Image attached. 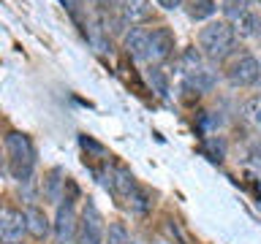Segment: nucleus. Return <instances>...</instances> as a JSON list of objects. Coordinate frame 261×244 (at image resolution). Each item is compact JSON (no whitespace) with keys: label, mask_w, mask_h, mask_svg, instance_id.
I'll use <instances>...</instances> for the list:
<instances>
[{"label":"nucleus","mask_w":261,"mask_h":244,"mask_svg":"<svg viewBox=\"0 0 261 244\" xmlns=\"http://www.w3.org/2000/svg\"><path fill=\"white\" fill-rule=\"evenodd\" d=\"M6 152H8V168H11L14 179L19 182H28L33 174V166H36V149H33V141L19 130H11L6 136Z\"/></svg>","instance_id":"f257e3e1"},{"label":"nucleus","mask_w":261,"mask_h":244,"mask_svg":"<svg viewBox=\"0 0 261 244\" xmlns=\"http://www.w3.org/2000/svg\"><path fill=\"white\" fill-rule=\"evenodd\" d=\"M234 38H237L234 24L226 22V19H218V22H210L207 27H201V33H199V49H201L204 57H210V60H220V57L228 54Z\"/></svg>","instance_id":"f03ea898"},{"label":"nucleus","mask_w":261,"mask_h":244,"mask_svg":"<svg viewBox=\"0 0 261 244\" xmlns=\"http://www.w3.org/2000/svg\"><path fill=\"white\" fill-rule=\"evenodd\" d=\"M103 236H106V225H103L101 211H98L93 201H87L85 209H82L76 239H79V244H103Z\"/></svg>","instance_id":"7ed1b4c3"},{"label":"nucleus","mask_w":261,"mask_h":244,"mask_svg":"<svg viewBox=\"0 0 261 244\" xmlns=\"http://www.w3.org/2000/svg\"><path fill=\"white\" fill-rule=\"evenodd\" d=\"M226 79H228V84H234V87L256 84V81L261 79V63L253 54L234 57V60L228 63V68H226Z\"/></svg>","instance_id":"20e7f679"},{"label":"nucleus","mask_w":261,"mask_h":244,"mask_svg":"<svg viewBox=\"0 0 261 244\" xmlns=\"http://www.w3.org/2000/svg\"><path fill=\"white\" fill-rule=\"evenodd\" d=\"M28 225H24V215L16 209L0 211V244H22Z\"/></svg>","instance_id":"39448f33"},{"label":"nucleus","mask_w":261,"mask_h":244,"mask_svg":"<svg viewBox=\"0 0 261 244\" xmlns=\"http://www.w3.org/2000/svg\"><path fill=\"white\" fill-rule=\"evenodd\" d=\"M174 52V33L169 27H155L150 30V44H147V57L150 63H163Z\"/></svg>","instance_id":"423d86ee"},{"label":"nucleus","mask_w":261,"mask_h":244,"mask_svg":"<svg viewBox=\"0 0 261 244\" xmlns=\"http://www.w3.org/2000/svg\"><path fill=\"white\" fill-rule=\"evenodd\" d=\"M55 239L60 244H71L73 236H76V228H79V220H76V211H73L71 201H65L57 206V215H55Z\"/></svg>","instance_id":"0eeeda50"},{"label":"nucleus","mask_w":261,"mask_h":244,"mask_svg":"<svg viewBox=\"0 0 261 244\" xmlns=\"http://www.w3.org/2000/svg\"><path fill=\"white\" fill-rule=\"evenodd\" d=\"M120 16L128 24H142L152 16L150 0H120Z\"/></svg>","instance_id":"6e6552de"},{"label":"nucleus","mask_w":261,"mask_h":244,"mask_svg":"<svg viewBox=\"0 0 261 244\" xmlns=\"http://www.w3.org/2000/svg\"><path fill=\"white\" fill-rule=\"evenodd\" d=\"M147 44H150V30L134 24V27L128 30V36H125V52L134 57V60H144L147 57Z\"/></svg>","instance_id":"1a4fd4ad"},{"label":"nucleus","mask_w":261,"mask_h":244,"mask_svg":"<svg viewBox=\"0 0 261 244\" xmlns=\"http://www.w3.org/2000/svg\"><path fill=\"white\" fill-rule=\"evenodd\" d=\"M24 225H28V233L36 236V239H46L49 228H52V225H49V220H46V215L38 206H28V209H24Z\"/></svg>","instance_id":"9d476101"},{"label":"nucleus","mask_w":261,"mask_h":244,"mask_svg":"<svg viewBox=\"0 0 261 244\" xmlns=\"http://www.w3.org/2000/svg\"><path fill=\"white\" fill-rule=\"evenodd\" d=\"M109 187L114 193H120V195H130V193H134V187H136V182H134V176H130L128 168L117 166V168H114V174L109 176Z\"/></svg>","instance_id":"9b49d317"},{"label":"nucleus","mask_w":261,"mask_h":244,"mask_svg":"<svg viewBox=\"0 0 261 244\" xmlns=\"http://www.w3.org/2000/svg\"><path fill=\"white\" fill-rule=\"evenodd\" d=\"M63 185H65L63 171H60V168H52V171H49V174L44 176V198L52 201V203H57V201H60Z\"/></svg>","instance_id":"f8f14e48"},{"label":"nucleus","mask_w":261,"mask_h":244,"mask_svg":"<svg viewBox=\"0 0 261 244\" xmlns=\"http://www.w3.org/2000/svg\"><path fill=\"white\" fill-rule=\"evenodd\" d=\"M234 33H237L240 38H253V36H258V33H261V19H258V14H253V11L242 14L240 19H237V24H234Z\"/></svg>","instance_id":"ddd939ff"},{"label":"nucleus","mask_w":261,"mask_h":244,"mask_svg":"<svg viewBox=\"0 0 261 244\" xmlns=\"http://www.w3.org/2000/svg\"><path fill=\"white\" fill-rule=\"evenodd\" d=\"M188 16L196 22H204V19H210L212 14H215V0H188Z\"/></svg>","instance_id":"4468645a"},{"label":"nucleus","mask_w":261,"mask_h":244,"mask_svg":"<svg viewBox=\"0 0 261 244\" xmlns=\"http://www.w3.org/2000/svg\"><path fill=\"white\" fill-rule=\"evenodd\" d=\"M242 119L248 122L253 130H261V95L242 103Z\"/></svg>","instance_id":"2eb2a0df"},{"label":"nucleus","mask_w":261,"mask_h":244,"mask_svg":"<svg viewBox=\"0 0 261 244\" xmlns=\"http://www.w3.org/2000/svg\"><path fill=\"white\" fill-rule=\"evenodd\" d=\"M248 3L250 0H223V3H220V11H223L226 22H237L242 14H248L250 11Z\"/></svg>","instance_id":"dca6fc26"},{"label":"nucleus","mask_w":261,"mask_h":244,"mask_svg":"<svg viewBox=\"0 0 261 244\" xmlns=\"http://www.w3.org/2000/svg\"><path fill=\"white\" fill-rule=\"evenodd\" d=\"M212 84H215V76H212L210 71H204V68H199L196 73H191V76H188V87H193L196 93H207Z\"/></svg>","instance_id":"f3484780"},{"label":"nucleus","mask_w":261,"mask_h":244,"mask_svg":"<svg viewBox=\"0 0 261 244\" xmlns=\"http://www.w3.org/2000/svg\"><path fill=\"white\" fill-rule=\"evenodd\" d=\"M147 81L152 84V89H155L158 95H166V93H169L166 76H163V71L158 68V65H150V68H147Z\"/></svg>","instance_id":"a211bd4d"},{"label":"nucleus","mask_w":261,"mask_h":244,"mask_svg":"<svg viewBox=\"0 0 261 244\" xmlns=\"http://www.w3.org/2000/svg\"><path fill=\"white\" fill-rule=\"evenodd\" d=\"M179 68H182L188 76L199 71V68H201V57H199V52H196V49H185L182 57H179Z\"/></svg>","instance_id":"6ab92c4d"},{"label":"nucleus","mask_w":261,"mask_h":244,"mask_svg":"<svg viewBox=\"0 0 261 244\" xmlns=\"http://www.w3.org/2000/svg\"><path fill=\"white\" fill-rule=\"evenodd\" d=\"M103 241L106 244H128L130 239H128L125 225H122V223H112L109 231H106V236H103Z\"/></svg>","instance_id":"aec40b11"},{"label":"nucleus","mask_w":261,"mask_h":244,"mask_svg":"<svg viewBox=\"0 0 261 244\" xmlns=\"http://www.w3.org/2000/svg\"><path fill=\"white\" fill-rule=\"evenodd\" d=\"M128 198H130V206H134V211H147V209H150V195H147L142 187H134V193H130Z\"/></svg>","instance_id":"412c9836"},{"label":"nucleus","mask_w":261,"mask_h":244,"mask_svg":"<svg viewBox=\"0 0 261 244\" xmlns=\"http://www.w3.org/2000/svg\"><path fill=\"white\" fill-rule=\"evenodd\" d=\"M79 144L85 146V149H93V152H103V146H101V144H95L93 138H87V136H79Z\"/></svg>","instance_id":"4be33fe9"},{"label":"nucleus","mask_w":261,"mask_h":244,"mask_svg":"<svg viewBox=\"0 0 261 244\" xmlns=\"http://www.w3.org/2000/svg\"><path fill=\"white\" fill-rule=\"evenodd\" d=\"M161 8H166V11H174V8H179L182 6V0H155Z\"/></svg>","instance_id":"5701e85b"},{"label":"nucleus","mask_w":261,"mask_h":244,"mask_svg":"<svg viewBox=\"0 0 261 244\" xmlns=\"http://www.w3.org/2000/svg\"><path fill=\"white\" fill-rule=\"evenodd\" d=\"M95 3H101V6H114V3H120V0H95Z\"/></svg>","instance_id":"b1692460"},{"label":"nucleus","mask_w":261,"mask_h":244,"mask_svg":"<svg viewBox=\"0 0 261 244\" xmlns=\"http://www.w3.org/2000/svg\"><path fill=\"white\" fill-rule=\"evenodd\" d=\"M256 152H258V158H261V138L256 141Z\"/></svg>","instance_id":"393cba45"},{"label":"nucleus","mask_w":261,"mask_h":244,"mask_svg":"<svg viewBox=\"0 0 261 244\" xmlns=\"http://www.w3.org/2000/svg\"><path fill=\"white\" fill-rule=\"evenodd\" d=\"M128 244H142V241H128Z\"/></svg>","instance_id":"a878e982"},{"label":"nucleus","mask_w":261,"mask_h":244,"mask_svg":"<svg viewBox=\"0 0 261 244\" xmlns=\"http://www.w3.org/2000/svg\"><path fill=\"white\" fill-rule=\"evenodd\" d=\"M256 3H261V0H256Z\"/></svg>","instance_id":"bb28decb"}]
</instances>
